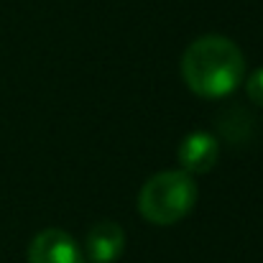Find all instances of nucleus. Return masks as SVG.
Listing matches in <instances>:
<instances>
[{
    "mask_svg": "<svg viewBox=\"0 0 263 263\" xmlns=\"http://www.w3.org/2000/svg\"><path fill=\"white\" fill-rule=\"evenodd\" d=\"M246 62L240 49L225 36H202L181 57V74L199 97L217 100L240 85Z\"/></svg>",
    "mask_w": 263,
    "mask_h": 263,
    "instance_id": "f257e3e1",
    "label": "nucleus"
},
{
    "mask_svg": "<svg viewBox=\"0 0 263 263\" xmlns=\"http://www.w3.org/2000/svg\"><path fill=\"white\" fill-rule=\"evenodd\" d=\"M197 202V184L186 172L154 174L138 194L141 215L154 225H174L184 220Z\"/></svg>",
    "mask_w": 263,
    "mask_h": 263,
    "instance_id": "f03ea898",
    "label": "nucleus"
},
{
    "mask_svg": "<svg viewBox=\"0 0 263 263\" xmlns=\"http://www.w3.org/2000/svg\"><path fill=\"white\" fill-rule=\"evenodd\" d=\"M28 263H85V256L69 233L49 228L31 240Z\"/></svg>",
    "mask_w": 263,
    "mask_h": 263,
    "instance_id": "7ed1b4c3",
    "label": "nucleus"
},
{
    "mask_svg": "<svg viewBox=\"0 0 263 263\" xmlns=\"http://www.w3.org/2000/svg\"><path fill=\"white\" fill-rule=\"evenodd\" d=\"M217 154H220V146H217L215 136H210L204 130L189 133L179 143V148H176L181 172H186V174H204V172H210L217 164Z\"/></svg>",
    "mask_w": 263,
    "mask_h": 263,
    "instance_id": "20e7f679",
    "label": "nucleus"
},
{
    "mask_svg": "<svg viewBox=\"0 0 263 263\" xmlns=\"http://www.w3.org/2000/svg\"><path fill=\"white\" fill-rule=\"evenodd\" d=\"M125 248V233L118 222L102 220L87 233V261L115 263Z\"/></svg>",
    "mask_w": 263,
    "mask_h": 263,
    "instance_id": "39448f33",
    "label": "nucleus"
},
{
    "mask_svg": "<svg viewBox=\"0 0 263 263\" xmlns=\"http://www.w3.org/2000/svg\"><path fill=\"white\" fill-rule=\"evenodd\" d=\"M246 89H248V97H251L256 105H261L263 107V69H256V72L248 77Z\"/></svg>",
    "mask_w": 263,
    "mask_h": 263,
    "instance_id": "423d86ee",
    "label": "nucleus"
}]
</instances>
